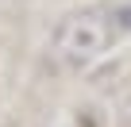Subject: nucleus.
I'll list each match as a JSON object with an SVG mask.
<instances>
[{
  "mask_svg": "<svg viewBox=\"0 0 131 127\" xmlns=\"http://www.w3.org/2000/svg\"><path fill=\"white\" fill-rule=\"evenodd\" d=\"M116 31L119 27H116L112 12H77V16H70L58 27L54 54H58V62L81 70V66H89L96 54H104V46L112 42Z\"/></svg>",
  "mask_w": 131,
  "mask_h": 127,
  "instance_id": "nucleus-1",
  "label": "nucleus"
},
{
  "mask_svg": "<svg viewBox=\"0 0 131 127\" xmlns=\"http://www.w3.org/2000/svg\"><path fill=\"white\" fill-rule=\"evenodd\" d=\"M112 19H116V27H119V31H131V4H127V8H116V12H112Z\"/></svg>",
  "mask_w": 131,
  "mask_h": 127,
  "instance_id": "nucleus-2",
  "label": "nucleus"
}]
</instances>
